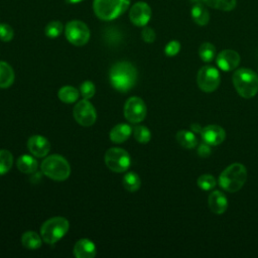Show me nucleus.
<instances>
[{
	"instance_id": "nucleus-16",
	"label": "nucleus",
	"mask_w": 258,
	"mask_h": 258,
	"mask_svg": "<svg viewBox=\"0 0 258 258\" xmlns=\"http://www.w3.org/2000/svg\"><path fill=\"white\" fill-rule=\"evenodd\" d=\"M208 204L210 210L218 215L225 213L228 208V200L226 196L220 190H215L210 194L208 198Z\"/></svg>"
},
{
	"instance_id": "nucleus-35",
	"label": "nucleus",
	"mask_w": 258,
	"mask_h": 258,
	"mask_svg": "<svg viewBox=\"0 0 258 258\" xmlns=\"http://www.w3.org/2000/svg\"><path fill=\"white\" fill-rule=\"evenodd\" d=\"M141 36H142V39L147 43H152L156 38L155 31L151 27H147V26H145L142 29Z\"/></svg>"
},
{
	"instance_id": "nucleus-8",
	"label": "nucleus",
	"mask_w": 258,
	"mask_h": 258,
	"mask_svg": "<svg viewBox=\"0 0 258 258\" xmlns=\"http://www.w3.org/2000/svg\"><path fill=\"white\" fill-rule=\"evenodd\" d=\"M67 39L74 45H85L90 39V29L81 20H72L67 23L64 28Z\"/></svg>"
},
{
	"instance_id": "nucleus-27",
	"label": "nucleus",
	"mask_w": 258,
	"mask_h": 258,
	"mask_svg": "<svg viewBox=\"0 0 258 258\" xmlns=\"http://www.w3.org/2000/svg\"><path fill=\"white\" fill-rule=\"evenodd\" d=\"M199 55L205 62H210L216 56V47L211 42H204L199 48Z\"/></svg>"
},
{
	"instance_id": "nucleus-24",
	"label": "nucleus",
	"mask_w": 258,
	"mask_h": 258,
	"mask_svg": "<svg viewBox=\"0 0 258 258\" xmlns=\"http://www.w3.org/2000/svg\"><path fill=\"white\" fill-rule=\"evenodd\" d=\"M203 2L211 8L225 12L232 11L237 4V0H203Z\"/></svg>"
},
{
	"instance_id": "nucleus-9",
	"label": "nucleus",
	"mask_w": 258,
	"mask_h": 258,
	"mask_svg": "<svg viewBox=\"0 0 258 258\" xmlns=\"http://www.w3.org/2000/svg\"><path fill=\"white\" fill-rule=\"evenodd\" d=\"M220 73L213 66H205L201 68L197 76L199 88L206 93H212L216 91L220 85Z\"/></svg>"
},
{
	"instance_id": "nucleus-34",
	"label": "nucleus",
	"mask_w": 258,
	"mask_h": 258,
	"mask_svg": "<svg viewBox=\"0 0 258 258\" xmlns=\"http://www.w3.org/2000/svg\"><path fill=\"white\" fill-rule=\"evenodd\" d=\"M179 50H180V43L177 40L169 41L164 47V52L167 56H174L179 52Z\"/></svg>"
},
{
	"instance_id": "nucleus-2",
	"label": "nucleus",
	"mask_w": 258,
	"mask_h": 258,
	"mask_svg": "<svg viewBox=\"0 0 258 258\" xmlns=\"http://www.w3.org/2000/svg\"><path fill=\"white\" fill-rule=\"evenodd\" d=\"M247 179V169L241 163H232L219 176L220 186L229 192H236L242 188Z\"/></svg>"
},
{
	"instance_id": "nucleus-6",
	"label": "nucleus",
	"mask_w": 258,
	"mask_h": 258,
	"mask_svg": "<svg viewBox=\"0 0 258 258\" xmlns=\"http://www.w3.org/2000/svg\"><path fill=\"white\" fill-rule=\"evenodd\" d=\"M70 223L63 217H53L45 221L40 228V236L46 244H54L69 231Z\"/></svg>"
},
{
	"instance_id": "nucleus-12",
	"label": "nucleus",
	"mask_w": 258,
	"mask_h": 258,
	"mask_svg": "<svg viewBox=\"0 0 258 258\" xmlns=\"http://www.w3.org/2000/svg\"><path fill=\"white\" fill-rule=\"evenodd\" d=\"M130 21L136 26H145L151 18V8L143 1L136 2L129 12Z\"/></svg>"
},
{
	"instance_id": "nucleus-25",
	"label": "nucleus",
	"mask_w": 258,
	"mask_h": 258,
	"mask_svg": "<svg viewBox=\"0 0 258 258\" xmlns=\"http://www.w3.org/2000/svg\"><path fill=\"white\" fill-rule=\"evenodd\" d=\"M57 96H58V99L63 103L71 104V103H75L78 100L79 92L76 88L72 86H64L59 89Z\"/></svg>"
},
{
	"instance_id": "nucleus-36",
	"label": "nucleus",
	"mask_w": 258,
	"mask_h": 258,
	"mask_svg": "<svg viewBox=\"0 0 258 258\" xmlns=\"http://www.w3.org/2000/svg\"><path fill=\"white\" fill-rule=\"evenodd\" d=\"M212 153V149L210 147V144L204 142V143H201L198 147V154L201 156V157H208L210 156Z\"/></svg>"
},
{
	"instance_id": "nucleus-1",
	"label": "nucleus",
	"mask_w": 258,
	"mask_h": 258,
	"mask_svg": "<svg viewBox=\"0 0 258 258\" xmlns=\"http://www.w3.org/2000/svg\"><path fill=\"white\" fill-rule=\"evenodd\" d=\"M109 78L115 90L128 92L137 81V70L129 61H119L112 66Z\"/></svg>"
},
{
	"instance_id": "nucleus-37",
	"label": "nucleus",
	"mask_w": 258,
	"mask_h": 258,
	"mask_svg": "<svg viewBox=\"0 0 258 258\" xmlns=\"http://www.w3.org/2000/svg\"><path fill=\"white\" fill-rule=\"evenodd\" d=\"M191 128H192V130H195L196 132H200L201 133V131H202V127H200V125L199 124H191Z\"/></svg>"
},
{
	"instance_id": "nucleus-20",
	"label": "nucleus",
	"mask_w": 258,
	"mask_h": 258,
	"mask_svg": "<svg viewBox=\"0 0 258 258\" xmlns=\"http://www.w3.org/2000/svg\"><path fill=\"white\" fill-rule=\"evenodd\" d=\"M178 144L186 149L195 148L198 145V139L194 132L188 130H179L175 135Z\"/></svg>"
},
{
	"instance_id": "nucleus-38",
	"label": "nucleus",
	"mask_w": 258,
	"mask_h": 258,
	"mask_svg": "<svg viewBox=\"0 0 258 258\" xmlns=\"http://www.w3.org/2000/svg\"><path fill=\"white\" fill-rule=\"evenodd\" d=\"M81 1H83V0H66V2L70 3V4H76V3H79Z\"/></svg>"
},
{
	"instance_id": "nucleus-19",
	"label": "nucleus",
	"mask_w": 258,
	"mask_h": 258,
	"mask_svg": "<svg viewBox=\"0 0 258 258\" xmlns=\"http://www.w3.org/2000/svg\"><path fill=\"white\" fill-rule=\"evenodd\" d=\"M192 20L200 26H205L210 21V13L208 9L201 3H196L190 10Z\"/></svg>"
},
{
	"instance_id": "nucleus-5",
	"label": "nucleus",
	"mask_w": 258,
	"mask_h": 258,
	"mask_svg": "<svg viewBox=\"0 0 258 258\" xmlns=\"http://www.w3.org/2000/svg\"><path fill=\"white\" fill-rule=\"evenodd\" d=\"M42 172L49 178L57 181L66 180L71 174V166L66 158L52 154L47 156L41 163Z\"/></svg>"
},
{
	"instance_id": "nucleus-30",
	"label": "nucleus",
	"mask_w": 258,
	"mask_h": 258,
	"mask_svg": "<svg viewBox=\"0 0 258 258\" xmlns=\"http://www.w3.org/2000/svg\"><path fill=\"white\" fill-rule=\"evenodd\" d=\"M197 183L200 188H202L204 190H210L216 186L217 180L212 174H203V175L199 176Z\"/></svg>"
},
{
	"instance_id": "nucleus-10",
	"label": "nucleus",
	"mask_w": 258,
	"mask_h": 258,
	"mask_svg": "<svg viewBox=\"0 0 258 258\" xmlns=\"http://www.w3.org/2000/svg\"><path fill=\"white\" fill-rule=\"evenodd\" d=\"M146 105L139 97L129 98L124 105V116L131 123H139L146 117Z\"/></svg>"
},
{
	"instance_id": "nucleus-18",
	"label": "nucleus",
	"mask_w": 258,
	"mask_h": 258,
	"mask_svg": "<svg viewBox=\"0 0 258 258\" xmlns=\"http://www.w3.org/2000/svg\"><path fill=\"white\" fill-rule=\"evenodd\" d=\"M132 134V128L128 124H118L110 131V139L114 143H122L126 141Z\"/></svg>"
},
{
	"instance_id": "nucleus-17",
	"label": "nucleus",
	"mask_w": 258,
	"mask_h": 258,
	"mask_svg": "<svg viewBox=\"0 0 258 258\" xmlns=\"http://www.w3.org/2000/svg\"><path fill=\"white\" fill-rule=\"evenodd\" d=\"M74 255L77 258H93L96 256V245L89 239H81L74 246Z\"/></svg>"
},
{
	"instance_id": "nucleus-13",
	"label": "nucleus",
	"mask_w": 258,
	"mask_h": 258,
	"mask_svg": "<svg viewBox=\"0 0 258 258\" xmlns=\"http://www.w3.org/2000/svg\"><path fill=\"white\" fill-rule=\"evenodd\" d=\"M240 54L233 49H224L217 55L216 61L218 67L225 72H231L235 70L240 63Z\"/></svg>"
},
{
	"instance_id": "nucleus-4",
	"label": "nucleus",
	"mask_w": 258,
	"mask_h": 258,
	"mask_svg": "<svg viewBox=\"0 0 258 258\" xmlns=\"http://www.w3.org/2000/svg\"><path fill=\"white\" fill-rule=\"evenodd\" d=\"M130 2L131 0H94L93 9L98 18L108 21L122 15Z\"/></svg>"
},
{
	"instance_id": "nucleus-15",
	"label": "nucleus",
	"mask_w": 258,
	"mask_h": 258,
	"mask_svg": "<svg viewBox=\"0 0 258 258\" xmlns=\"http://www.w3.org/2000/svg\"><path fill=\"white\" fill-rule=\"evenodd\" d=\"M27 148L34 156L43 157L49 152L50 143L41 135H33L27 141Z\"/></svg>"
},
{
	"instance_id": "nucleus-14",
	"label": "nucleus",
	"mask_w": 258,
	"mask_h": 258,
	"mask_svg": "<svg viewBox=\"0 0 258 258\" xmlns=\"http://www.w3.org/2000/svg\"><path fill=\"white\" fill-rule=\"evenodd\" d=\"M201 135L204 142L212 146L220 145L221 143L224 142L226 138L225 130L221 126L214 125V124L204 127L201 131Z\"/></svg>"
},
{
	"instance_id": "nucleus-26",
	"label": "nucleus",
	"mask_w": 258,
	"mask_h": 258,
	"mask_svg": "<svg viewBox=\"0 0 258 258\" xmlns=\"http://www.w3.org/2000/svg\"><path fill=\"white\" fill-rule=\"evenodd\" d=\"M122 182H123V186L125 187V189H127L130 192L138 190L141 185V179H140L139 175L132 171L128 172L124 175Z\"/></svg>"
},
{
	"instance_id": "nucleus-7",
	"label": "nucleus",
	"mask_w": 258,
	"mask_h": 258,
	"mask_svg": "<svg viewBox=\"0 0 258 258\" xmlns=\"http://www.w3.org/2000/svg\"><path fill=\"white\" fill-rule=\"evenodd\" d=\"M105 163L112 171L124 172L129 168L131 164V158L125 149L113 147L106 151Z\"/></svg>"
},
{
	"instance_id": "nucleus-29",
	"label": "nucleus",
	"mask_w": 258,
	"mask_h": 258,
	"mask_svg": "<svg viewBox=\"0 0 258 258\" xmlns=\"http://www.w3.org/2000/svg\"><path fill=\"white\" fill-rule=\"evenodd\" d=\"M62 23L60 21L54 20L47 23V25L44 28V33L49 38H55L59 36V34L62 31Z\"/></svg>"
},
{
	"instance_id": "nucleus-3",
	"label": "nucleus",
	"mask_w": 258,
	"mask_h": 258,
	"mask_svg": "<svg viewBox=\"0 0 258 258\" xmlns=\"http://www.w3.org/2000/svg\"><path fill=\"white\" fill-rule=\"evenodd\" d=\"M233 85L241 97L253 98L258 93V76L250 69H239L233 75Z\"/></svg>"
},
{
	"instance_id": "nucleus-28",
	"label": "nucleus",
	"mask_w": 258,
	"mask_h": 258,
	"mask_svg": "<svg viewBox=\"0 0 258 258\" xmlns=\"http://www.w3.org/2000/svg\"><path fill=\"white\" fill-rule=\"evenodd\" d=\"M13 164V156L10 151L0 150V175L8 172Z\"/></svg>"
},
{
	"instance_id": "nucleus-23",
	"label": "nucleus",
	"mask_w": 258,
	"mask_h": 258,
	"mask_svg": "<svg viewBox=\"0 0 258 258\" xmlns=\"http://www.w3.org/2000/svg\"><path fill=\"white\" fill-rule=\"evenodd\" d=\"M17 167L23 173H32L37 169V161L30 155H22L17 159Z\"/></svg>"
},
{
	"instance_id": "nucleus-11",
	"label": "nucleus",
	"mask_w": 258,
	"mask_h": 258,
	"mask_svg": "<svg viewBox=\"0 0 258 258\" xmlns=\"http://www.w3.org/2000/svg\"><path fill=\"white\" fill-rule=\"evenodd\" d=\"M73 113L76 121L82 126H92L97 119L96 110L87 99L77 103V105L74 107Z\"/></svg>"
},
{
	"instance_id": "nucleus-32",
	"label": "nucleus",
	"mask_w": 258,
	"mask_h": 258,
	"mask_svg": "<svg viewBox=\"0 0 258 258\" xmlns=\"http://www.w3.org/2000/svg\"><path fill=\"white\" fill-rule=\"evenodd\" d=\"M81 95L84 97V99H91L95 95V85L90 81H85L81 87H80Z\"/></svg>"
},
{
	"instance_id": "nucleus-33",
	"label": "nucleus",
	"mask_w": 258,
	"mask_h": 258,
	"mask_svg": "<svg viewBox=\"0 0 258 258\" xmlns=\"http://www.w3.org/2000/svg\"><path fill=\"white\" fill-rule=\"evenodd\" d=\"M14 32L12 27L7 23H1L0 24V40L2 41H10L13 38Z\"/></svg>"
},
{
	"instance_id": "nucleus-22",
	"label": "nucleus",
	"mask_w": 258,
	"mask_h": 258,
	"mask_svg": "<svg viewBox=\"0 0 258 258\" xmlns=\"http://www.w3.org/2000/svg\"><path fill=\"white\" fill-rule=\"evenodd\" d=\"M42 238L37 233L33 231H27L25 232L21 237V243L22 245L29 250H35L40 248L42 244Z\"/></svg>"
},
{
	"instance_id": "nucleus-31",
	"label": "nucleus",
	"mask_w": 258,
	"mask_h": 258,
	"mask_svg": "<svg viewBox=\"0 0 258 258\" xmlns=\"http://www.w3.org/2000/svg\"><path fill=\"white\" fill-rule=\"evenodd\" d=\"M133 135L134 138L139 142V143H147L151 139V133L149 129L145 126H136L133 129Z\"/></svg>"
},
{
	"instance_id": "nucleus-21",
	"label": "nucleus",
	"mask_w": 258,
	"mask_h": 258,
	"mask_svg": "<svg viewBox=\"0 0 258 258\" xmlns=\"http://www.w3.org/2000/svg\"><path fill=\"white\" fill-rule=\"evenodd\" d=\"M14 82V71L5 61H0V88H9Z\"/></svg>"
}]
</instances>
